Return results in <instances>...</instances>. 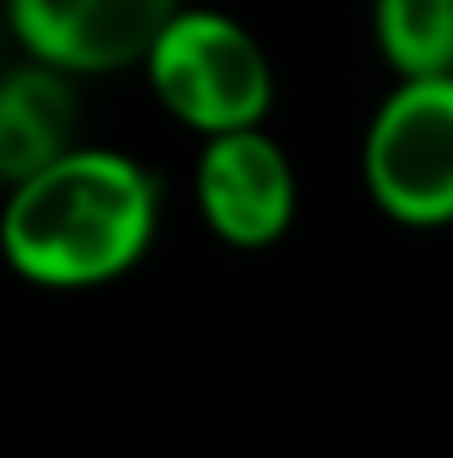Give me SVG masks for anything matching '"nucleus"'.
Wrapping results in <instances>:
<instances>
[{"label":"nucleus","instance_id":"obj_1","mask_svg":"<svg viewBox=\"0 0 453 458\" xmlns=\"http://www.w3.org/2000/svg\"><path fill=\"white\" fill-rule=\"evenodd\" d=\"M155 182L117 149H70L11 187L5 256L27 283L97 288L128 272L155 234Z\"/></svg>","mask_w":453,"mask_h":458},{"label":"nucleus","instance_id":"obj_2","mask_svg":"<svg viewBox=\"0 0 453 458\" xmlns=\"http://www.w3.org/2000/svg\"><path fill=\"white\" fill-rule=\"evenodd\" d=\"M160 107L203 139L261 128L272 107V64L225 11H182L144 59Z\"/></svg>","mask_w":453,"mask_h":458},{"label":"nucleus","instance_id":"obj_3","mask_svg":"<svg viewBox=\"0 0 453 458\" xmlns=\"http://www.w3.org/2000/svg\"><path fill=\"white\" fill-rule=\"evenodd\" d=\"M368 198L411 229L453 225V75L400 81L363 139Z\"/></svg>","mask_w":453,"mask_h":458},{"label":"nucleus","instance_id":"obj_4","mask_svg":"<svg viewBox=\"0 0 453 458\" xmlns=\"http://www.w3.org/2000/svg\"><path fill=\"white\" fill-rule=\"evenodd\" d=\"M182 0H11V27L38 64L64 75H113L144 64Z\"/></svg>","mask_w":453,"mask_h":458},{"label":"nucleus","instance_id":"obj_5","mask_svg":"<svg viewBox=\"0 0 453 458\" xmlns=\"http://www.w3.org/2000/svg\"><path fill=\"white\" fill-rule=\"evenodd\" d=\"M198 208L209 229L240 250L283 240L299 208V182L283 144L261 128L214 133L198 155Z\"/></svg>","mask_w":453,"mask_h":458},{"label":"nucleus","instance_id":"obj_6","mask_svg":"<svg viewBox=\"0 0 453 458\" xmlns=\"http://www.w3.org/2000/svg\"><path fill=\"white\" fill-rule=\"evenodd\" d=\"M75 149V91L54 64H21L0 86V176L16 187Z\"/></svg>","mask_w":453,"mask_h":458},{"label":"nucleus","instance_id":"obj_7","mask_svg":"<svg viewBox=\"0 0 453 458\" xmlns=\"http://www.w3.org/2000/svg\"><path fill=\"white\" fill-rule=\"evenodd\" d=\"M373 38L400 81L453 75V0H373Z\"/></svg>","mask_w":453,"mask_h":458}]
</instances>
